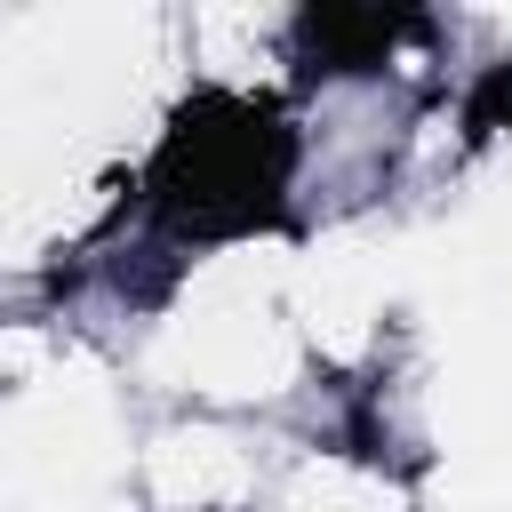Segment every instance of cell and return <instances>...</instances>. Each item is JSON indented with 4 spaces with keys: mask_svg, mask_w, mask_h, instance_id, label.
<instances>
[{
    "mask_svg": "<svg viewBox=\"0 0 512 512\" xmlns=\"http://www.w3.org/2000/svg\"><path fill=\"white\" fill-rule=\"evenodd\" d=\"M424 16L408 8H296V48L312 72H384L400 40H416Z\"/></svg>",
    "mask_w": 512,
    "mask_h": 512,
    "instance_id": "obj_2",
    "label": "cell"
},
{
    "mask_svg": "<svg viewBox=\"0 0 512 512\" xmlns=\"http://www.w3.org/2000/svg\"><path fill=\"white\" fill-rule=\"evenodd\" d=\"M296 160H304V136L264 96L200 88V96L176 104V120H168V136L144 168V216L176 248L272 232L288 216Z\"/></svg>",
    "mask_w": 512,
    "mask_h": 512,
    "instance_id": "obj_1",
    "label": "cell"
},
{
    "mask_svg": "<svg viewBox=\"0 0 512 512\" xmlns=\"http://www.w3.org/2000/svg\"><path fill=\"white\" fill-rule=\"evenodd\" d=\"M456 120H464V144L512 136V56H504V64H480V72H472V88H464Z\"/></svg>",
    "mask_w": 512,
    "mask_h": 512,
    "instance_id": "obj_3",
    "label": "cell"
}]
</instances>
